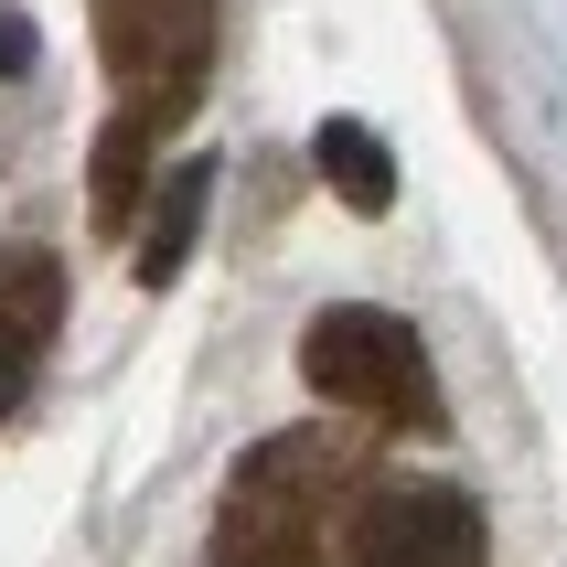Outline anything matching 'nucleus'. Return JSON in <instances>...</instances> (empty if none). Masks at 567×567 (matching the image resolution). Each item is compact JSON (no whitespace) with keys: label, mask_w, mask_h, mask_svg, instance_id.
<instances>
[{"label":"nucleus","mask_w":567,"mask_h":567,"mask_svg":"<svg viewBox=\"0 0 567 567\" xmlns=\"http://www.w3.org/2000/svg\"><path fill=\"white\" fill-rule=\"evenodd\" d=\"M300 375H311L332 408L396 417V429H429V417H440V375H429L417 332L396 311H364V300H343V311H321L311 332H300Z\"/></svg>","instance_id":"obj_1"},{"label":"nucleus","mask_w":567,"mask_h":567,"mask_svg":"<svg viewBox=\"0 0 567 567\" xmlns=\"http://www.w3.org/2000/svg\"><path fill=\"white\" fill-rule=\"evenodd\" d=\"M96 43L107 75L151 128H172L215 64V0H96Z\"/></svg>","instance_id":"obj_2"},{"label":"nucleus","mask_w":567,"mask_h":567,"mask_svg":"<svg viewBox=\"0 0 567 567\" xmlns=\"http://www.w3.org/2000/svg\"><path fill=\"white\" fill-rule=\"evenodd\" d=\"M353 567H482V514L472 493H375L353 525Z\"/></svg>","instance_id":"obj_3"},{"label":"nucleus","mask_w":567,"mask_h":567,"mask_svg":"<svg viewBox=\"0 0 567 567\" xmlns=\"http://www.w3.org/2000/svg\"><path fill=\"white\" fill-rule=\"evenodd\" d=\"M321 183L343 193L353 215H385L396 204V161H385V140L364 118H321Z\"/></svg>","instance_id":"obj_4"},{"label":"nucleus","mask_w":567,"mask_h":567,"mask_svg":"<svg viewBox=\"0 0 567 567\" xmlns=\"http://www.w3.org/2000/svg\"><path fill=\"white\" fill-rule=\"evenodd\" d=\"M204 193H215V161H193L183 183L161 193V215H151V247H140V279H172L193 257V215H204Z\"/></svg>","instance_id":"obj_6"},{"label":"nucleus","mask_w":567,"mask_h":567,"mask_svg":"<svg viewBox=\"0 0 567 567\" xmlns=\"http://www.w3.org/2000/svg\"><path fill=\"white\" fill-rule=\"evenodd\" d=\"M151 140H161V128L140 118V107H118V128L96 140V225H107V236H118L128 204L151 193Z\"/></svg>","instance_id":"obj_5"},{"label":"nucleus","mask_w":567,"mask_h":567,"mask_svg":"<svg viewBox=\"0 0 567 567\" xmlns=\"http://www.w3.org/2000/svg\"><path fill=\"white\" fill-rule=\"evenodd\" d=\"M11 64H22V22H0V75H11Z\"/></svg>","instance_id":"obj_7"}]
</instances>
